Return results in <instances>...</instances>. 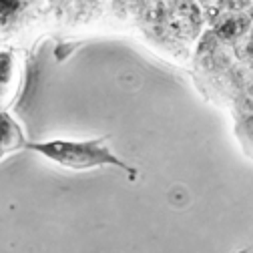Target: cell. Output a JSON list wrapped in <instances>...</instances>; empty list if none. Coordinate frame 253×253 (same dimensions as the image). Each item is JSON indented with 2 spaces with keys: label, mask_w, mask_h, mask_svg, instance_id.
<instances>
[{
  "label": "cell",
  "mask_w": 253,
  "mask_h": 253,
  "mask_svg": "<svg viewBox=\"0 0 253 253\" xmlns=\"http://www.w3.org/2000/svg\"><path fill=\"white\" fill-rule=\"evenodd\" d=\"M26 147L41 153L52 163L65 167V169H73V171L94 169L101 165H117V167L126 169L107 147H103L101 139H94V141H46V143H28Z\"/></svg>",
  "instance_id": "6da1fadb"
},
{
  "label": "cell",
  "mask_w": 253,
  "mask_h": 253,
  "mask_svg": "<svg viewBox=\"0 0 253 253\" xmlns=\"http://www.w3.org/2000/svg\"><path fill=\"white\" fill-rule=\"evenodd\" d=\"M26 145L28 143L24 141L22 126L6 111H2L0 113V161L22 151Z\"/></svg>",
  "instance_id": "3957f363"
},
{
  "label": "cell",
  "mask_w": 253,
  "mask_h": 253,
  "mask_svg": "<svg viewBox=\"0 0 253 253\" xmlns=\"http://www.w3.org/2000/svg\"><path fill=\"white\" fill-rule=\"evenodd\" d=\"M22 83V65L12 52H0V113L18 97Z\"/></svg>",
  "instance_id": "7a4b0ae2"
}]
</instances>
